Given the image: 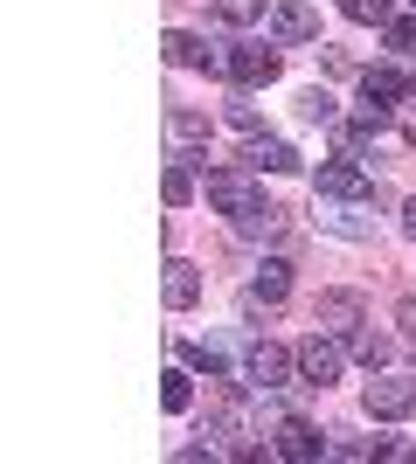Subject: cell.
Returning a JSON list of instances; mask_svg holds the SVG:
<instances>
[{
  "label": "cell",
  "mask_w": 416,
  "mask_h": 464,
  "mask_svg": "<svg viewBox=\"0 0 416 464\" xmlns=\"http://www.w3.org/2000/svg\"><path fill=\"white\" fill-rule=\"evenodd\" d=\"M361 409L382 416V423H389V416H410V409H416V382H410V374H375V382L361 388Z\"/></svg>",
  "instance_id": "cell-1"
},
{
  "label": "cell",
  "mask_w": 416,
  "mask_h": 464,
  "mask_svg": "<svg viewBox=\"0 0 416 464\" xmlns=\"http://www.w3.org/2000/svg\"><path fill=\"white\" fill-rule=\"evenodd\" d=\"M292 368H298V353L271 347V340H257V347H250V361H243V374H250V388H264V395L292 382Z\"/></svg>",
  "instance_id": "cell-2"
},
{
  "label": "cell",
  "mask_w": 416,
  "mask_h": 464,
  "mask_svg": "<svg viewBox=\"0 0 416 464\" xmlns=\"http://www.w3.org/2000/svg\"><path fill=\"white\" fill-rule=\"evenodd\" d=\"M208 201H216L222 215H243V208H257V180L243 174V167H216V174H208Z\"/></svg>",
  "instance_id": "cell-3"
},
{
  "label": "cell",
  "mask_w": 416,
  "mask_h": 464,
  "mask_svg": "<svg viewBox=\"0 0 416 464\" xmlns=\"http://www.w3.org/2000/svg\"><path fill=\"white\" fill-rule=\"evenodd\" d=\"M368 174H361L354 160H326V167H319V201H368Z\"/></svg>",
  "instance_id": "cell-4"
},
{
  "label": "cell",
  "mask_w": 416,
  "mask_h": 464,
  "mask_svg": "<svg viewBox=\"0 0 416 464\" xmlns=\"http://www.w3.org/2000/svg\"><path fill=\"white\" fill-rule=\"evenodd\" d=\"M298 374H305V388H326V382H340V347L326 340V333L298 340Z\"/></svg>",
  "instance_id": "cell-5"
},
{
  "label": "cell",
  "mask_w": 416,
  "mask_h": 464,
  "mask_svg": "<svg viewBox=\"0 0 416 464\" xmlns=\"http://www.w3.org/2000/svg\"><path fill=\"white\" fill-rule=\"evenodd\" d=\"M243 167H250V174H298V153L292 146H285V139H250V146H243Z\"/></svg>",
  "instance_id": "cell-6"
},
{
  "label": "cell",
  "mask_w": 416,
  "mask_h": 464,
  "mask_svg": "<svg viewBox=\"0 0 416 464\" xmlns=\"http://www.w3.org/2000/svg\"><path fill=\"white\" fill-rule=\"evenodd\" d=\"M277 458H292V464H313V458H326V437H319L313 423H277Z\"/></svg>",
  "instance_id": "cell-7"
},
{
  "label": "cell",
  "mask_w": 416,
  "mask_h": 464,
  "mask_svg": "<svg viewBox=\"0 0 416 464\" xmlns=\"http://www.w3.org/2000/svg\"><path fill=\"white\" fill-rule=\"evenodd\" d=\"M222 77H237V83H271L277 77V49H237V56H222Z\"/></svg>",
  "instance_id": "cell-8"
},
{
  "label": "cell",
  "mask_w": 416,
  "mask_h": 464,
  "mask_svg": "<svg viewBox=\"0 0 416 464\" xmlns=\"http://www.w3.org/2000/svg\"><path fill=\"white\" fill-rule=\"evenodd\" d=\"M250 298H257V305H285V298H292V264H285V256H264L257 277H250Z\"/></svg>",
  "instance_id": "cell-9"
},
{
  "label": "cell",
  "mask_w": 416,
  "mask_h": 464,
  "mask_svg": "<svg viewBox=\"0 0 416 464\" xmlns=\"http://www.w3.org/2000/svg\"><path fill=\"white\" fill-rule=\"evenodd\" d=\"M271 35L277 42H313L319 14H313V7H298V0H285V7H271Z\"/></svg>",
  "instance_id": "cell-10"
},
{
  "label": "cell",
  "mask_w": 416,
  "mask_h": 464,
  "mask_svg": "<svg viewBox=\"0 0 416 464\" xmlns=\"http://www.w3.org/2000/svg\"><path fill=\"white\" fill-rule=\"evenodd\" d=\"M237 236H243V243H277V236H285V208H271V201L243 208L237 215Z\"/></svg>",
  "instance_id": "cell-11"
},
{
  "label": "cell",
  "mask_w": 416,
  "mask_h": 464,
  "mask_svg": "<svg viewBox=\"0 0 416 464\" xmlns=\"http://www.w3.org/2000/svg\"><path fill=\"white\" fill-rule=\"evenodd\" d=\"M195 298H201V271L188 264V256H174V264H167V305H174V312H188Z\"/></svg>",
  "instance_id": "cell-12"
},
{
  "label": "cell",
  "mask_w": 416,
  "mask_h": 464,
  "mask_svg": "<svg viewBox=\"0 0 416 464\" xmlns=\"http://www.w3.org/2000/svg\"><path fill=\"white\" fill-rule=\"evenodd\" d=\"M160 49H167V63H180V70H195V63H208V70H222V56H208V49H201V42L188 35V28H174V35L160 42Z\"/></svg>",
  "instance_id": "cell-13"
},
{
  "label": "cell",
  "mask_w": 416,
  "mask_h": 464,
  "mask_svg": "<svg viewBox=\"0 0 416 464\" xmlns=\"http://www.w3.org/2000/svg\"><path fill=\"white\" fill-rule=\"evenodd\" d=\"M243 430H250V409H243L237 388H222L216 395V437H243Z\"/></svg>",
  "instance_id": "cell-14"
},
{
  "label": "cell",
  "mask_w": 416,
  "mask_h": 464,
  "mask_svg": "<svg viewBox=\"0 0 416 464\" xmlns=\"http://www.w3.org/2000/svg\"><path fill=\"white\" fill-rule=\"evenodd\" d=\"M354 361H361L368 374L389 368V361H396V340H389V333H354Z\"/></svg>",
  "instance_id": "cell-15"
},
{
  "label": "cell",
  "mask_w": 416,
  "mask_h": 464,
  "mask_svg": "<svg viewBox=\"0 0 416 464\" xmlns=\"http://www.w3.org/2000/svg\"><path fill=\"white\" fill-rule=\"evenodd\" d=\"M396 97H402L396 70H368V77H361V104H396Z\"/></svg>",
  "instance_id": "cell-16"
},
{
  "label": "cell",
  "mask_w": 416,
  "mask_h": 464,
  "mask_svg": "<svg viewBox=\"0 0 416 464\" xmlns=\"http://www.w3.org/2000/svg\"><path fill=\"white\" fill-rule=\"evenodd\" d=\"M319 319H326V326H354L361 298H354V291H326V298H319Z\"/></svg>",
  "instance_id": "cell-17"
},
{
  "label": "cell",
  "mask_w": 416,
  "mask_h": 464,
  "mask_svg": "<svg viewBox=\"0 0 416 464\" xmlns=\"http://www.w3.org/2000/svg\"><path fill=\"white\" fill-rule=\"evenodd\" d=\"M319 222H326V229H340V236H354V243H361V236H375V222H361V201H340V208L319 215Z\"/></svg>",
  "instance_id": "cell-18"
},
{
  "label": "cell",
  "mask_w": 416,
  "mask_h": 464,
  "mask_svg": "<svg viewBox=\"0 0 416 464\" xmlns=\"http://www.w3.org/2000/svg\"><path fill=\"white\" fill-rule=\"evenodd\" d=\"M180 353H188V368H201V374H208V382H222V374H229V361H222V353L208 347V340H188V347H180Z\"/></svg>",
  "instance_id": "cell-19"
},
{
  "label": "cell",
  "mask_w": 416,
  "mask_h": 464,
  "mask_svg": "<svg viewBox=\"0 0 416 464\" xmlns=\"http://www.w3.org/2000/svg\"><path fill=\"white\" fill-rule=\"evenodd\" d=\"M340 7H347V21H361V28H389V0H340Z\"/></svg>",
  "instance_id": "cell-20"
},
{
  "label": "cell",
  "mask_w": 416,
  "mask_h": 464,
  "mask_svg": "<svg viewBox=\"0 0 416 464\" xmlns=\"http://www.w3.org/2000/svg\"><path fill=\"white\" fill-rule=\"evenodd\" d=\"M216 21H229V28H250V21H264V0H216Z\"/></svg>",
  "instance_id": "cell-21"
},
{
  "label": "cell",
  "mask_w": 416,
  "mask_h": 464,
  "mask_svg": "<svg viewBox=\"0 0 416 464\" xmlns=\"http://www.w3.org/2000/svg\"><path fill=\"white\" fill-rule=\"evenodd\" d=\"M298 118H305V125H334V97L326 91H298Z\"/></svg>",
  "instance_id": "cell-22"
},
{
  "label": "cell",
  "mask_w": 416,
  "mask_h": 464,
  "mask_svg": "<svg viewBox=\"0 0 416 464\" xmlns=\"http://www.w3.org/2000/svg\"><path fill=\"white\" fill-rule=\"evenodd\" d=\"M160 402H167V409H174V416H180V409H188V402H195V382H188V374H167V382H160Z\"/></svg>",
  "instance_id": "cell-23"
},
{
  "label": "cell",
  "mask_w": 416,
  "mask_h": 464,
  "mask_svg": "<svg viewBox=\"0 0 416 464\" xmlns=\"http://www.w3.org/2000/svg\"><path fill=\"white\" fill-rule=\"evenodd\" d=\"M160 194H167V201H174V208H180V201L195 194V174H188V167H180V160H174V167H167V180H160Z\"/></svg>",
  "instance_id": "cell-24"
},
{
  "label": "cell",
  "mask_w": 416,
  "mask_h": 464,
  "mask_svg": "<svg viewBox=\"0 0 416 464\" xmlns=\"http://www.w3.org/2000/svg\"><path fill=\"white\" fill-rule=\"evenodd\" d=\"M167 132H174L180 146H188V139H201V132H208V118H201V111H174V118H167Z\"/></svg>",
  "instance_id": "cell-25"
},
{
  "label": "cell",
  "mask_w": 416,
  "mask_h": 464,
  "mask_svg": "<svg viewBox=\"0 0 416 464\" xmlns=\"http://www.w3.org/2000/svg\"><path fill=\"white\" fill-rule=\"evenodd\" d=\"M222 118H229L237 132H250V139H257V125H264V118H257V104H243V97H229V111H222Z\"/></svg>",
  "instance_id": "cell-26"
},
{
  "label": "cell",
  "mask_w": 416,
  "mask_h": 464,
  "mask_svg": "<svg viewBox=\"0 0 416 464\" xmlns=\"http://www.w3.org/2000/svg\"><path fill=\"white\" fill-rule=\"evenodd\" d=\"M375 458H389V464H410V458H416V450H410V444H402V437H382V444H375Z\"/></svg>",
  "instance_id": "cell-27"
},
{
  "label": "cell",
  "mask_w": 416,
  "mask_h": 464,
  "mask_svg": "<svg viewBox=\"0 0 416 464\" xmlns=\"http://www.w3.org/2000/svg\"><path fill=\"white\" fill-rule=\"evenodd\" d=\"M389 49H416V21H389Z\"/></svg>",
  "instance_id": "cell-28"
},
{
  "label": "cell",
  "mask_w": 416,
  "mask_h": 464,
  "mask_svg": "<svg viewBox=\"0 0 416 464\" xmlns=\"http://www.w3.org/2000/svg\"><path fill=\"white\" fill-rule=\"evenodd\" d=\"M396 326H402V340H416V298H402V305H396Z\"/></svg>",
  "instance_id": "cell-29"
},
{
  "label": "cell",
  "mask_w": 416,
  "mask_h": 464,
  "mask_svg": "<svg viewBox=\"0 0 416 464\" xmlns=\"http://www.w3.org/2000/svg\"><path fill=\"white\" fill-rule=\"evenodd\" d=\"M402 222H410V236H416V194H410V208H402Z\"/></svg>",
  "instance_id": "cell-30"
},
{
  "label": "cell",
  "mask_w": 416,
  "mask_h": 464,
  "mask_svg": "<svg viewBox=\"0 0 416 464\" xmlns=\"http://www.w3.org/2000/svg\"><path fill=\"white\" fill-rule=\"evenodd\" d=\"M402 139H410V146H416V125H410V132H402Z\"/></svg>",
  "instance_id": "cell-31"
},
{
  "label": "cell",
  "mask_w": 416,
  "mask_h": 464,
  "mask_svg": "<svg viewBox=\"0 0 416 464\" xmlns=\"http://www.w3.org/2000/svg\"><path fill=\"white\" fill-rule=\"evenodd\" d=\"M410 91H416V77H410Z\"/></svg>",
  "instance_id": "cell-32"
}]
</instances>
